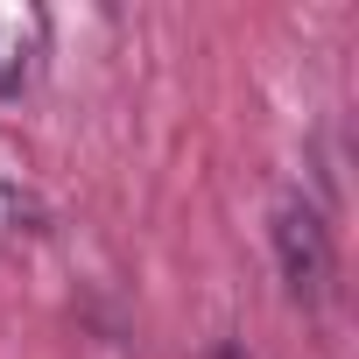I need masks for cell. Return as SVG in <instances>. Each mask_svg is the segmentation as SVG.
Returning a JSON list of instances; mask_svg holds the SVG:
<instances>
[{
  "mask_svg": "<svg viewBox=\"0 0 359 359\" xmlns=\"http://www.w3.org/2000/svg\"><path fill=\"white\" fill-rule=\"evenodd\" d=\"M0 226H43V198L22 176H0Z\"/></svg>",
  "mask_w": 359,
  "mask_h": 359,
  "instance_id": "obj_3",
  "label": "cell"
},
{
  "mask_svg": "<svg viewBox=\"0 0 359 359\" xmlns=\"http://www.w3.org/2000/svg\"><path fill=\"white\" fill-rule=\"evenodd\" d=\"M275 261H282V282L303 310H317L331 296V275H338V254H331V226L310 198H282L275 212Z\"/></svg>",
  "mask_w": 359,
  "mask_h": 359,
  "instance_id": "obj_1",
  "label": "cell"
},
{
  "mask_svg": "<svg viewBox=\"0 0 359 359\" xmlns=\"http://www.w3.org/2000/svg\"><path fill=\"white\" fill-rule=\"evenodd\" d=\"M205 359H247V352H240V345H212Z\"/></svg>",
  "mask_w": 359,
  "mask_h": 359,
  "instance_id": "obj_4",
  "label": "cell"
},
{
  "mask_svg": "<svg viewBox=\"0 0 359 359\" xmlns=\"http://www.w3.org/2000/svg\"><path fill=\"white\" fill-rule=\"evenodd\" d=\"M43 57V15L36 8H0V99H15Z\"/></svg>",
  "mask_w": 359,
  "mask_h": 359,
  "instance_id": "obj_2",
  "label": "cell"
}]
</instances>
